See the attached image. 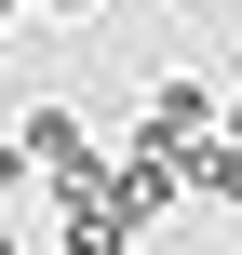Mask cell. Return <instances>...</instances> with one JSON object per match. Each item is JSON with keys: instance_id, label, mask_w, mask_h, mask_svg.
Instances as JSON below:
<instances>
[{"instance_id": "cell-3", "label": "cell", "mask_w": 242, "mask_h": 255, "mask_svg": "<svg viewBox=\"0 0 242 255\" xmlns=\"http://www.w3.org/2000/svg\"><path fill=\"white\" fill-rule=\"evenodd\" d=\"M0 255H13V229H0Z\"/></svg>"}, {"instance_id": "cell-4", "label": "cell", "mask_w": 242, "mask_h": 255, "mask_svg": "<svg viewBox=\"0 0 242 255\" xmlns=\"http://www.w3.org/2000/svg\"><path fill=\"white\" fill-rule=\"evenodd\" d=\"M0 13H13V0H0Z\"/></svg>"}, {"instance_id": "cell-2", "label": "cell", "mask_w": 242, "mask_h": 255, "mask_svg": "<svg viewBox=\"0 0 242 255\" xmlns=\"http://www.w3.org/2000/svg\"><path fill=\"white\" fill-rule=\"evenodd\" d=\"M40 13H94V0H40Z\"/></svg>"}, {"instance_id": "cell-1", "label": "cell", "mask_w": 242, "mask_h": 255, "mask_svg": "<svg viewBox=\"0 0 242 255\" xmlns=\"http://www.w3.org/2000/svg\"><path fill=\"white\" fill-rule=\"evenodd\" d=\"M0 175H54V188H81V175H94V121H81V108H27V134L0 148Z\"/></svg>"}]
</instances>
